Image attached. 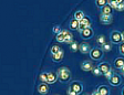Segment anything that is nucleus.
I'll return each mask as SVG.
<instances>
[{"instance_id":"obj_1","label":"nucleus","mask_w":124,"mask_h":95,"mask_svg":"<svg viewBox=\"0 0 124 95\" xmlns=\"http://www.w3.org/2000/svg\"><path fill=\"white\" fill-rule=\"evenodd\" d=\"M57 74H58V77H59V81L61 83H68L71 81V71H70L69 67L67 66H62V67H59L57 71Z\"/></svg>"},{"instance_id":"obj_2","label":"nucleus","mask_w":124,"mask_h":95,"mask_svg":"<svg viewBox=\"0 0 124 95\" xmlns=\"http://www.w3.org/2000/svg\"><path fill=\"white\" fill-rule=\"evenodd\" d=\"M110 40L111 43H115V44H121L122 43V32L117 30H113L110 34Z\"/></svg>"},{"instance_id":"obj_3","label":"nucleus","mask_w":124,"mask_h":95,"mask_svg":"<svg viewBox=\"0 0 124 95\" xmlns=\"http://www.w3.org/2000/svg\"><path fill=\"white\" fill-rule=\"evenodd\" d=\"M103 53L104 52L101 50V48H93L90 52V57L92 60H95V61H100L102 58H103Z\"/></svg>"},{"instance_id":"obj_4","label":"nucleus","mask_w":124,"mask_h":95,"mask_svg":"<svg viewBox=\"0 0 124 95\" xmlns=\"http://www.w3.org/2000/svg\"><path fill=\"white\" fill-rule=\"evenodd\" d=\"M91 26H92V20H91L89 17H86V15H85L84 18L80 21V26H79L78 31H79V32H81V31L85 30V29L91 28Z\"/></svg>"},{"instance_id":"obj_5","label":"nucleus","mask_w":124,"mask_h":95,"mask_svg":"<svg viewBox=\"0 0 124 95\" xmlns=\"http://www.w3.org/2000/svg\"><path fill=\"white\" fill-rule=\"evenodd\" d=\"M70 88H72L75 93H78V94H81L83 92V84L80 81H73V82H71Z\"/></svg>"},{"instance_id":"obj_6","label":"nucleus","mask_w":124,"mask_h":95,"mask_svg":"<svg viewBox=\"0 0 124 95\" xmlns=\"http://www.w3.org/2000/svg\"><path fill=\"white\" fill-rule=\"evenodd\" d=\"M93 69H94V65H93L92 61L85 60V61L82 62V64H81V70L84 71V72H92Z\"/></svg>"},{"instance_id":"obj_7","label":"nucleus","mask_w":124,"mask_h":95,"mask_svg":"<svg viewBox=\"0 0 124 95\" xmlns=\"http://www.w3.org/2000/svg\"><path fill=\"white\" fill-rule=\"evenodd\" d=\"M49 90H50V86L48 83H41L37 86V91H38L39 94L41 95H46L49 93Z\"/></svg>"},{"instance_id":"obj_8","label":"nucleus","mask_w":124,"mask_h":95,"mask_svg":"<svg viewBox=\"0 0 124 95\" xmlns=\"http://www.w3.org/2000/svg\"><path fill=\"white\" fill-rule=\"evenodd\" d=\"M80 34H81V38L86 40V39H91L94 36V31L92 30V28H88V29H85V30L81 31Z\"/></svg>"},{"instance_id":"obj_9","label":"nucleus","mask_w":124,"mask_h":95,"mask_svg":"<svg viewBox=\"0 0 124 95\" xmlns=\"http://www.w3.org/2000/svg\"><path fill=\"white\" fill-rule=\"evenodd\" d=\"M108 83H110L112 86H119V85L122 83V79L120 77V75H117V74H115V73H114L113 76L108 80Z\"/></svg>"},{"instance_id":"obj_10","label":"nucleus","mask_w":124,"mask_h":95,"mask_svg":"<svg viewBox=\"0 0 124 95\" xmlns=\"http://www.w3.org/2000/svg\"><path fill=\"white\" fill-rule=\"evenodd\" d=\"M98 67L100 69L101 72H102V75H105L106 73L110 71V70H112L111 69V65L108 64V63H106V62H101L100 64L98 65Z\"/></svg>"},{"instance_id":"obj_11","label":"nucleus","mask_w":124,"mask_h":95,"mask_svg":"<svg viewBox=\"0 0 124 95\" xmlns=\"http://www.w3.org/2000/svg\"><path fill=\"white\" fill-rule=\"evenodd\" d=\"M63 58H64V51H63V50H61L60 52H58V53L52 54L51 55V59L54 63H59V62H61L62 60H63Z\"/></svg>"},{"instance_id":"obj_12","label":"nucleus","mask_w":124,"mask_h":95,"mask_svg":"<svg viewBox=\"0 0 124 95\" xmlns=\"http://www.w3.org/2000/svg\"><path fill=\"white\" fill-rule=\"evenodd\" d=\"M80 52L82 54H90V52H91V50H92V48H91V45L89 43H85V42H83V43H81L80 44Z\"/></svg>"},{"instance_id":"obj_13","label":"nucleus","mask_w":124,"mask_h":95,"mask_svg":"<svg viewBox=\"0 0 124 95\" xmlns=\"http://www.w3.org/2000/svg\"><path fill=\"white\" fill-rule=\"evenodd\" d=\"M112 21H113V18H112V15H100V22L102 24H111Z\"/></svg>"},{"instance_id":"obj_14","label":"nucleus","mask_w":124,"mask_h":95,"mask_svg":"<svg viewBox=\"0 0 124 95\" xmlns=\"http://www.w3.org/2000/svg\"><path fill=\"white\" fill-rule=\"evenodd\" d=\"M57 81H59V77H58L57 73H53V72L48 73V81H46V83H48V84H49V85L50 84H54Z\"/></svg>"},{"instance_id":"obj_15","label":"nucleus","mask_w":124,"mask_h":95,"mask_svg":"<svg viewBox=\"0 0 124 95\" xmlns=\"http://www.w3.org/2000/svg\"><path fill=\"white\" fill-rule=\"evenodd\" d=\"M69 32H70L69 30H62L59 34H57V36H55V40H57L58 42H61V43H64L65 37H67V34L69 33Z\"/></svg>"},{"instance_id":"obj_16","label":"nucleus","mask_w":124,"mask_h":95,"mask_svg":"<svg viewBox=\"0 0 124 95\" xmlns=\"http://www.w3.org/2000/svg\"><path fill=\"white\" fill-rule=\"evenodd\" d=\"M112 12H113V9L108 5L104 6L103 8H101V15H112Z\"/></svg>"},{"instance_id":"obj_17","label":"nucleus","mask_w":124,"mask_h":95,"mask_svg":"<svg viewBox=\"0 0 124 95\" xmlns=\"http://www.w3.org/2000/svg\"><path fill=\"white\" fill-rule=\"evenodd\" d=\"M98 92L101 95H110V88L106 85H100L98 88Z\"/></svg>"},{"instance_id":"obj_18","label":"nucleus","mask_w":124,"mask_h":95,"mask_svg":"<svg viewBox=\"0 0 124 95\" xmlns=\"http://www.w3.org/2000/svg\"><path fill=\"white\" fill-rule=\"evenodd\" d=\"M114 66L119 70L123 69L124 67V58H117V59H115V61H114Z\"/></svg>"},{"instance_id":"obj_19","label":"nucleus","mask_w":124,"mask_h":95,"mask_svg":"<svg viewBox=\"0 0 124 95\" xmlns=\"http://www.w3.org/2000/svg\"><path fill=\"white\" fill-rule=\"evenodd\" d=\"M112 48H113V43H111V42H106V43H104L103 45H101V50L103 52L112 51Z\"/></svg>"},{"instance_id":"obj_20","label":"nucleus","mask_w":124,"mask_h":95,"mask_svg":"<svg viewBox=\"0 0 124 95\" xmlns=\"http://www.w3.org/2000/svg\"><path fill=\"white\" fill-rule=\"evenodd\" d=\"M79 26H80V21L75 20L74 18L70 21V29H71V30H78Z\"/></svg>"},{"instance_id":"obj_21","label":"nucleus","mask_w":124,"mask_h":95,"mask_svg":"<svg viewBox=\"0 0 124 95\" xmlns=\"http://www.w3.org/2000/svg\"><path fill=\"white\" fill-rule=\"evenodd\" d=\"M73 17H74L75 20L81 21L85 17V15H84V12H83L82 10H78V11H75V13H74V15H73Z\"/></svg>"},{"instance_id":"obj_22","label":"nucleus","mask_w":124,"mask_h":95,"mask_svg":"<svg viewBox=\"0 0 124 95\" xmlns=\"http://www.w3.org/2000/svg\"><path fill=\"white\" fill-rule=\"evenodd\" d=\"M79 49H80V44H79V42L73 41L72 43L70 44V50H71L72 52H78Z\"/></svg>"},{"instance_id":"obj_23","label":"nucleus","mask_w":124,"mask_h":95,"mask_svg":"<svg viewBox=\"0 0 124 95\" xmlns=\"http://www.w3.org/2000/svg\"><path fill=\"white\" fill-rule=\"evenodd\" d=\"M108 5L112 8V9H115L117 8V5H119V0H108Z\"/></svg>"},{"instance_id":"obj_24","label":"nucleus","mask_w":124,"mask_h":95,"mask_svg":"<svg viewBox=\"0 0 124 95\" xmlns=\"http://www.w3.org/2000/svg\"><path fill=\"white\" fill-rule=\"evenodd\" d=\"M72 42H73V34L71 33V32H69V33L67 34V37H65L64 43H67V44H71Z\"/></svg>"},{"instance_id":"obj_25","label":"nucleus","mask_w":124,"mask_h":95,"mask_svg":"<svg viewBox=\"0 0 124 95\" xmlns=\"http://www.w3.org/2000/svg\"><path fill=\"white\" fill-rule=\"evenodd\" d=\"M95 41H96V43L100 44V45H103L104 43H106V40H105V37L104 36H99Z\"/></svg>"},{"instance_id":"obj_26","label":"nucleus","mask_w":124,"mask_h":95,"mask_svg":"<svg viewBox=\"0 0 124 95\" xmlns=\"http://www.w3.org/2000/svg\"><path fill=\"white\" fill-rule=\"evenodd\" d=\"M95 5L98 6L99 8H103L104 6L108 5V1H106V0H96V1H95Z\"/></svg>"},{"instance_id":"obj_27","label":"nucleus","mask_w":124,"mask_h":95,"mask_svg":"<svg viewBox=\"0 0 124 95\" xmlns=\"http://www.w3.org/2000/svg\"><path fill=\"white\" fill-rule=\"evenodd\" d=\"M39 80L41 81V83H46L48 81V73H41L39 76Z\"/></svg>"},{"instance_id":"obj_28","label":"nucleus","mask_w":124,"mask_h":95,"mask_svg":"<svg viewBox=\"0 0 124 95\" xmlns=\"http://www.w3.org/2000/svg\"><path fill=\"white\" fill-rule=\"evenodd\" d=\"M50 51H51V55H52V54H55V53H58V52L61 51V48H60L59 45H57V44H55V45L52 46Z\"/></svg>"},{"instance_id":"obj_29","label":"nucleus","mask_w":124,"mask_h":95,"mask_svg":"<svg viewBox=\"0 0 124 95\" xmlns=\"http://www.w3.org/2000/svg\"><path fill=\"white\" fill-rule=\"evenodd\" d=\"M116 11H124V0H119V5L116 8Z\"/></svg>"},{"instance_id":"obj_30","label":"nucleus","mask_w":124,"mask_h":95,"mask_svg":"<svg viewBox=\"0 0 124 95\" xmlns=\"http://www.w3.org/2000/svg\"><path fill=\"white\" fill-rule=\"evenodd\" d=\"M61 31H62L61 27H60V26H58V24H57V26H54L53 28H52V32H53V33L55 34V36H57V34H59L60 32H61Z\"/></svg>"},{"instance_id":"obj_31","label":"nucleus","mask_w":124,"mask_h":95,"mask_svg":"<svg viewBox=\"0 0 124 95\" xmlns=\"http://www.w3.org/2000/svg\"><path fill=\"white\" fill-rule=\"evenodd\" d=\"M92 73H93V74H94V75H95V76H100V75H102V72H101V71H100V69H99L98 66H96V67H94V69H93Z\"/></svg>"},{"instance_id":"obj_32","label":"nucleus","mask_w":124,"mask_h":95,"mask_svg":"<svg viewBox=\"0 0 124 95\" xmlns=\"http://www.w3.org/2000/svg\"><path fill=\"white\" fill-rule=\"evenodd\" d=\"M113 74H114V72H113V70H110L108 73H106L104 76H105V79H108V80H110L112 76H113Z\"/></svg>"},{"instance_id":"obj_33","label":"nucleus","mask_w":124,"mask_h":95,"mask_svg":"<svg viewBox=\"0 0 124 95\" xmlns=\"http://www.w3.org/2000/svg\"><path fill=\"white\" fill-rule=\"evenodd\" d=\"M119 52L121 53V55L124 57V42H122V43L119 45Z\"/></svg>"},{"instance_id":"obj_34","label":"nucleus","mask_w":124,"mask_h":95,"mask_svg":"<svg viewBox=\"0 0 124 95\" xmlns=\"http://www.w3.org/2000/svg\"><path fill=\"white\" fill-rule=\"evenodd\" d=\"M67 94H68V95H79L78 93H75L71 88H69L67 90Z\"/></svg>"},{"instance_id":"obj_35","label":"nucleus","mask_w":124,"mask_h":95,"mask_svg":"<svg viewBox=\"0 0 124 95\" xmlns=\"http://www.w3.org/2000/svg\"><path fill=\"white\" fill-rule=\"evenodd\" d=\"M91 95H101V94H100V93L98 92V90H95V91H94V92H93V93H92V94H91Z\"/></svg>"},{"instance_id":"obj_36","label":"nucleus","mask_w":124,"mask_h":95,"mask_svg":"<svg viewBox=\"0 0 124 95\" xmlns=\"http://www.w3.org/2000/svg\"><path fill=\"white\" fill-rule=\"evenodd\" d=\"M122 42H124V31L122 32Z\"/></svg>"},{"instance_id":"obj_37","label":"nucleus","mask_w":124,"mask_h":95,"mask_svg":"<svg viewBox=\"0 0 124 95\" xmlns=\"http://www.w3.org/2000/svg\"><path fill=\"white\" fill-rule=\"evenodd\" d=\"M121 95H124V88H122V91H121Z\"/></svg>"},{"instance_id":"obj_38","label":"nucleus","mask_w":124,"mask_h":95,"mask_svg":"<svg viewBox=\"0 0 124 95\" xmlns=\"http://www.w3.org/2000/svg\"><path fill=\"white\" fill-rule=\"evenodd\" d=\"M121 71H122V74H123V76H124V67L123 69H121Z\"/></svg>"},{"instance_id":"obj_39","label":"nucleus","mask_w":124,"mask_h":95,"mask_svg":"<svg viewBox=\"0 0 124 95\" xmlns=\"http://www.w3.org/2000/svg\"><path fill=\"white\" fill-rule=\"evenodd\" d=\"M83 95H89V94H83ZM90 95H91V94H90Z\"/></svg>"}]
</instances>
